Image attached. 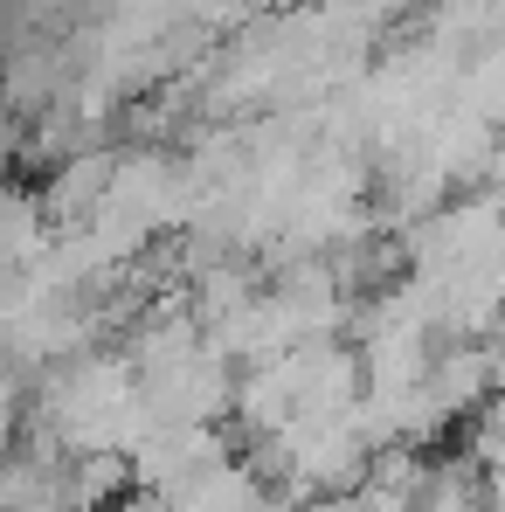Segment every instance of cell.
<instances>
[{"mask_svg": "<svg viewBox=\"0 0 505 512\" xmlns=\"http://www.w3.org/2000/svg\"><path fill=\"white\" fill-rule=\"evenodd\" d=\"M492 506H505V464L492 471Z\"/></svg>", "mask_w": 505, "mask_h": 512, "instance_id": "obj_1", "label": "cell"}, {"mask_svg": "<svg viewBox=\"0 0 505 512\" xmlns=\"http://www.w3.org/2000/svg\"><path fill=\"white\" fill-rule=\"evenodd\" d=\"M499 374H505V353H499Z\"/></svg>", "mask_w": 505, "mask_h": 512, "instance_id": "obj_2", "label": "cell"}]
</instances>
